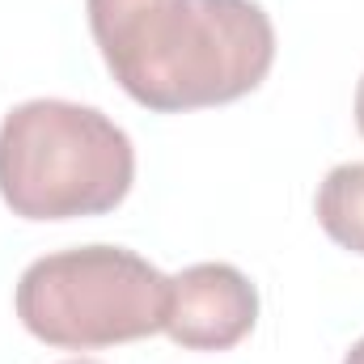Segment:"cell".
<instances>
[{"label": "cell", "instance_id": "1", "mask_svg": "<svg viewBox=\"0 0 364 364\" xmlns=\"http://www.w3.org/2000/svg\"><path fill=\"white\" fill-rule=\"evenodd\" d=\"M106 68L157 114L237 102L267 81L275 26L255 0H85Z\"/></svg>", "mask_w": 364, "mask_h": 364}, {"label": "cell", "instance_id": "2", "mask_svg": "<svg viewBox=\"0 0 364 364\" xmlns=\"http://www.w3.org/2000/svg\"><path fill=\"white\" fill-rule=\"evenodd\" d=\"M136 178L127 132L102 110L34 97L0 123V199L21 220H77L119 208Z\"/></svg>", "mask_w": 364, "mask_h": 364}, {"label": "cell", "instance_id": "3", "mask_svg": "<svg viewBox=\"0 0 364 364\" xmlns=\"http://www.w3.org/2000/svg\"><path fill=\"white\" fill-rule=\"evenodd\" d=\"M170 275L123 246H81L30 263L17 279L21 326L51 348H114L166 331Z\"/></svg>", "mask_w": 364, "mask_h": 364}, {"label": "cell", "instance_id": "4", "mask_svg": "<svg viewBox=\"0 0 364 364\" xmlns=\"http://www.w3.org/2000/svg\"><path fill=\"white\" fill-rule=\"evenodd\" d=\"M259 322V292L229 263H195L170 279L166 335L191 352H229Z\"/></svg>", "mask_w": 364, "mask_h": 364}, {"label": "cell", "instance_id": "5", "mask_svg": "<svg viewBox=\"0 0 364 364\" xmlns=\"http://www.w3.org/2000/svg\"><path fill=\"white\" fill-rule=\"evenodd\" d=\"M318 220L331 242L364 255V161L335 166L318 186Z\"/></svg>", "mask_w": 364, "mask_h": 364}, {"label": "cell", "instance_id": "6", "mask_svg": "<svg viewBox=\"0 0 364 364\" xmlns=\"http://www.w3.org/2000/svg\"><path fill=\"white\" fill-rule=\"evenodd\" d=\"M356 127L364 136V77H360V90H356Z\"/></svg>", "mask_w": 364, "mask_h": 364}, {"label": "cell", "instance_id": "7", "mask_svg": "<svg viewBox=\"0 0 364 364\" xmlns=\"http://www.w3.org/2000/svg\"><path fill=\"white\" fill-rule=\"evenodd\" d=\"M343 364H364V339L352 348V352H348V356H343Z\"/></svg>", "mask_w": 364, "mask_h": 364}, {"label": "cell", "instance_id": "8", "mask_svg": "<svg viewBox=\"0 0 364 364\" xmlns=\"http://www.w3.org/2000/svg\"><path fill=\"white\" fill-rule=\"evenodd\" d=\"M68 364H93V360H68Z\"/></svg>", "mask_w": 364, "mask_h": 364}]
</instances>
